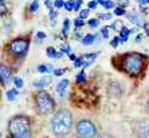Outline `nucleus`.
<instances>
[{"instance_id": "obj_21", "label": "nucleus", "mask_w": 149, "mask_h": 138, "mask_svg": "<svg viewBox=\"0 0 149 138\" xmlns=\"http://www.w3.org/2000/svg\"><path fill=\"white\" fill-rule=\"evenodd\" d=\"M83 26H85V21L83 18H77V19H74V27L75 28H81Z\"/></svg>"}, {"instance_id": "obj_6", "label": "nucleus", "mask_w": 149, "mask_h": 138, "mask_svg": "<svg viewBox=\"0 0 149 138\" xmlns=\"http://www.w3.org/2000/svg\"><path fill=\"white\" fill-rule=\"evenodd\" d=\"M28 47H29V41L28 40H26V39H16V40H13L10 44L9 50H10V52L12 55L22 57V56H24L27 53Z\"/></svg>"}, {"instance_id": "obj_22", "label": "nucleus", "mask_w": 149, "mask_h": 138, "mask_svg": "<svg viewBox=\"0 0 149 138\" xmlns=\"http://www.w3.org/2000/svg\"><path fill=\"white\" fill-rule=\"evenodd\" d=\"M111 17H113V15H111L110 12L100 13V19H102V21H109V19H111Z\"/></svg>"}, {"instance_id": "obj_40", "label": "nucleus", "mask_w": 149, "mask_h": 138, "mask_svg": "<svg viewBox=\"0 0 149 138\" xmlns=\"http://www.w3.org/2000/svg\"><path fill=\"white\" fill-rule=\"evenodd\" d=\"M137 3L139 5H142V6H146V5L149 4V0H137Z\"/></svg>"}, {"instance_id": "obj_46", "label": "nucleus", "mask_w": 149, "mask_h": 138, "mask_svg": "<svg viewBox=\"0 0 149 138\" xmlns=\"http://www.w3.org/2000/svg\"><path fill=\"white\" fill-rule=\"evenodd\" d=\"M147 110H148V113H149V99H148V102H147Z\"/></svg>"}, {"instance_id": "obj_2", "label": "nucleus", "mask_w": 149, "mask_h": 138, "mask_svg": "<svg viewBox=\"0 0 149 138\" xmlns=\"http://www.w3.org/2000/svg\"><path fill=\"white\" fill-rule=\"evenodd\" d=\"M9 132L12 138H31V121L24 115L13 116L9 122Z\"/></svg>"}, {"instance_id": "obj_25", "label": "nucleus", "mask_w": 149, "mask_h": 138, "mask_svg": "<svg viewBox=\"0 0 149 138\" xmlns=\"http://www.w3.org/2000/svg\"><path fill=\"white\" fill-rule=\"evenodd\" d=\"M121 42V39H120V36H114L113 39H111V41H110V45L113 46V47H116Z\"/></svg>"}, {"instance_id": "obj_34", "label": "nucleus", "mask_w": 149, "mask_h": 138, "mask_svg": "<svg viewBox=\"0 0 149 138\" xmlns=\"http://www.w3.org/2000/svg\"><path fill=\"white\" fill-rule=\"evenodd\" d=\"M74 67H75V68L84 67V62H83V60H81V57L80 58H77V60L74 61Z\"/></svg>"}, {"instance_id": "obj_1", "label": "nucleus", "mask_w": 149, "mask_h": 138, "mask_svg": "<svg viewBox=\"0 0 149 138\" xmlns=\"http://www.w3.org/2000/svg\"><path fill=\"white\" fill-rule=\"evenodd\" d=\"M72 126H73V118H72V113L68 109H59L51 120L52 132L57 137L67 136L70 132Z\"/></svg>"}, {"instance_id": "obj_36", "label": "nucleus", "mask_w": 149, "mask_h": 138, "mask_svg": "<svg viewBox=\"0 0 149 138\" xmlns=\"http://www.w3.org/2000/svg\"><path fill=\"white\" fill-rule=\"evenodd\" d=\"M81 0H74V10L75 11H79L80 7H81Z\"/></svg>"}, {"instance_id": "obj_38", "label": "nucleus", "mask_w": 149, "mask_h": 138, "mask_svg": "<svg viewBox=\"0 0 149 138\" xmlns=\"http://www.w3.org/2000/svg\"><path fill=\"white\" fill-rule=\"evenodd\" d=\"M36 38L42 40V39H45L46 38V33H44V32H38L36 33Z\"/></svg>"}, {"instance_id": "obj_18", "label": "nucleus", "mask_w": 149, "mask_h": 138, "mask_svg": "<svg viewBox=\"0 0 149 138\" xmlns=\"http://www.w3.org/2000/svg\"><path fill=\"white\" fill-rule=\"evenodd\" d=\"M124 27H125V26L123 24V22H121V21H115L114 23L110 26V28H111V29H114V31H121Z\"/></svg>"}, {"instance_id": "obj_29", "label": "nucleus", "mask_w": 149, "mask_h": 138, "mask_svg": "<svg viewBox=\"0 0 149 138\" xmlns=\"http://www.w3.org/2000/svg\"><path fill=\"white\" fill-rule=\"evenodd\" d=\"M13 83H15V86H16L17 89H21V87H23V80H22L21 78H16Z\"/></svg>"}, {"instance_id": "obj_20", "label": "nucleus", "mask_w": 149, "mask_h": 138, "mask_svg": "<svg viewBox=\"0 0 149 138\" xmlns=\"http://www.w3.org/2000/svg\"><path fill=\"white\" fill-rule=\"evenodd\" d=\"M86 80V74H85V70H81L79 74L77 75V81L78 83H84Z\"/></svg>"}, {"instance_id": "obj_9", "label": "nucleus", "mask_w": 149, "mask_h": 138, "mask_svg": "<svg viewBox=\"0 0 149 138\" xmlns=\"http://www.w3.org/2000/svg\"><path fill=\"white\" fill-rule=\"evenodd\" d=\"M127 18H129V21H131L132 23L135 26H137V27H144V24H146L139 13H136V12L127 13Z\"/></svg>"}, {"instance_id": "obj_27", "label": "nucleus", "mask_w": 149, "mask_h": 138, "mask_svg": "<svg viewBox=\"0 0 149 138\" xmlns=\"http://www.w3.org/2000/svg\"><path fill=\"white\" fill-rule=\"evenodd\" d=\"M104 9H107V10H109V9H113L114 7V1H111V0H106L104 1V4L102 5Z\"/></svg>"}, {"instance_id": "obj_12", "label": "nucleus", "mask_w": 149, "mask_h": 138, "mask_svg": "<svg viewBox=\"0 0 149 138\" xmlns=\"http://www.w3.org/2000/svg\"><path fill=\"white\" fill-rule=\"evenodd\" d=\"M98 52H93V53H85L81 56V60L84 62V67H88L90 64H92L95 62V60L97 58Z\"/></svg>"}, {"instance_id": "obj_28", "label": "nucleus", "mask_w": 149, "mask_h": 138, "mask_svg": "<svg viewBox=\"0 0 149 138\" xmlns=\"http://www.w3.org/2000/svg\"><path fill=\"white\" fill-rule=\"evenodd\" d=\"M101 35L103 36L104 39H107L108 36H109V28H108V27H103V28L101 29Z\"/></svg>"}, {"instance_id": "obj_39", "label": "nucleus", "mask_w": 149, "mask_h": 138, "mask_svg": "<svg viewBox=\"0 0 149 138\" xmlns=\"http://www.w3.org/2000/svg\"><path fill=\"white\" fill-rule=\"evenodd\" d=\"M56 17H57V12H56L54 9H51V10H50V18H51L52 21H54Z\"/></svg>"}, {"instance_id": "obj_10", "label": "nucleus", "mask_w": 149, "mask_h": 138, "mask_svg": "<svg viewBox=\"0 0 149 138\" xmlns=\"http://www.w3.org/2000/svg\"><path fill=\"white\" fill-rule=\"evenodd\" d=\"M51 81H52V78L46 75V76H42L39 80H35V81L33 83V86L35 87V89H44V87L49 86L51 84Z\"/></svg>"}, {"instance_id": "obj_14", "label": "nucleus", "mask_w": 149, "mask_h": 138, "mask_svg": "<svg viewBox=\"0 0 149 138\" xmlns=\"http://www.w3.org/2000/svg\"><path fill=\"white\" fill-rule=\"evenodd\" d=\"M130 34H131V32H130V29H127L126 27H124L121 31H120V39H121V42L124 44V42H126L127 41V39H129V36H130Z\"/></svg>"}, {"instance_id": "obj_17", "label": "nucleus", "mask_w": 149, "mask_h": 138, "mask_svg": "<svg viewBox=\"0 0 149 138\" xmlns=\"http://www.w3.org/2000/svg\"><path fill=\"white\" fill-rule=\"evenodd\" d=\"M69 27H70L69 18H64V21H63V29H62V33L64 35H67V34L69 33Z\"/></svg>"}, {"instance_id": "obj_33", "label": "nucleus", "mask_w": 149, "mask_h": 138, "mask_svg": "<svg viewBox=\"0 0 149 138\" xmlns=\"http://www.w3.org/2000/svg\"><path fill=\"white\" fill-rule=\"evenodd\" d=\"M65 73V69L64 68H57V69H55L54 70V74L56 75V76H61V75H63Z\"/></svg>"}, {"instance_id": "obj_11", "label": "nucleus", "mask_w": 149, "mask_h": 138, "mask_svg": "<svg viewBox=\"0 0 149 138\" xmlns=\"http://www.w3.org/2000/svg\"><path fill=\"white\" fill-rule=\"evenodd\" d=\"M68 85H69V80H68V79L61 80V81H59V83L57 84V86H56V92H57L61 97H63L64 94H65V90H67V87H68Z\"/></svg>"}, {"instance_id": "obj_42", "label": "nucleus", "mask_w": 149, "mask_h": 138, "mask_svg": "<svg viewBox=\"0 0 149 138\" xmlns=\"http://www.w3.org/2000/svg\"><path fill=\"white\" fill-rule=\"evenodd\" d=\"M51 4H52V3L50 1V0H45V5H46V6L49 7V9H50V10L52 9V5H51Z\"/></svg>"}, {"instance_id": "obj_41", "label": "nucleus", "mask_w": 149, "mask_h": 138, "mask_svg": "<svg viewBox=\"0 0 149 138\" xmlns=\"http://www.w3.org/2000/svg\"><path fill=\"white\" fill-rule=\"evenodd\" d=\"M97 138H113L110 135H108V133H101V135H98L97 136Z\"/></svg>"}, {"instance_id": "obj_5", "label": "nucleus", "mask_w": 149, "mask_h": 138, "mask_svg": "<svg viewBox=\"0 0 149 138\" xmlns=\"http://www.w3.org/2000/svg\"><path fill=\"white\" fill-rule=\"evenodd\" d=\"M77 133L81 138H93L97 136V127L90 120H80L77 123Z\"/></svg>"}, {"instance_id": "obj_3", "label": "nucleus", "mask_w": 149, "mask_h": 138, "mask_svg": "<svg viewBox=\"0 0 149 138\" xmlns=\"http://www.w3.org/2000/svg\"><path fill=\"white\" fill-rule=\"evenodd\" d=\"M144 63H146V60L142 55L132 52V53H129L124 57L123 69L129 75L137 76L138 74H141V71L143 70Z\"/></svg>"}, {"instance_id": "obj_35", "label": "nucleus", "mask_w": 149, "mask_h": 138, "mask_svg": "<svg viewBox=\"0 0 149 138\" xmlns=\"http://www.w3.org/2000/svg\"><path fill=\"white\" fill-rule=\"evenodd\" d=\"M61 52L62 53H70V46L69 45H62Z\"/></svg>"}, {"instance_id": "obj_47", "label": "nucleus", "mask_w": 149, "mask_h": 138, "mask_svg": "<svg viewBox=\"0 0 149 138\" xmlns=\"http://www.w3.org/2000/svg\"><path fill=\"white\" fill-rule=\"evenodd\" d=\"M1 6H3V7L5 6V0H1Z\"/></svg>"}, {"instance_id": "obj_7", "label": "nucleus", "mask_w": 149, "mask_h": 138, "mask_svg": "<svg viewBox=\"0 0 149 138\" xmlns=\"http://www.w3.org/2000/svg\"><path fill=\"white\" fill-rule=\"evenodd\" d=\"M135 133L137 138H148L149 137V120L147 119L138 120L135 126Z\"/></svg>"}, {"instance_id": "obj_48", "label": "nucleus", "mask_w": 149, "mask_h": 138, "mask_svg": "<svg viewBox=\"0 0 149 138\" xmlns=\"http://www.w3.org/2000/svg\"><path fill=\"white\" fill-rule=\"evenodd\" d=\"M148 26H149V23H148Z\"/></svg>"}, {"instance_id": "obj_24", "label": "nucleus", "mask_w": 149, "mask_h": 138, "mask_svg": "<svg viewBox=\"0 0 149 138\" xmlns=\"http://www.w3.org/2000/svg\"><path fill=\"white\" fill-rule=\"evenodd\" d=\"M125 13H126L125 9L121 7V6H118V7L114 9V15H116V16H123V15H125Z\"/></svg>"}, {"instance_id": "obj_44", "label": "nucleus", "mask_w": 149, "mask_h": 138, "mask_svg": "<svg viewBox=\"0 0 149 138\" xmlns=\"http://www.w3.org/2000/svg\"><path fill=\"white\" fill-rule=\"evenodd\" d=\"M144 29H146V33H147V35L149 36V26H148V24H144Z\"/></svg>"}, {"instance_id": "obj_31", "label": "nucleus", "mask_w": 149, "mask_h": 138, "mask_svg": "<svg viewBox=\"0 0 149 138\" xmlns=\"http://www.w3.org/2000/svg\"><path fill=\"white\" fill-rule=\"evenodd\" d=\"M98 1H97V0H91V1H88V4H87V6H88V9H96V7H97L98 6Z\"/></svg>"}, {"instance_id": "obj_32", "label": "nucleus", "mask_w": 149, "mask_h": 138, "mask_svg": "<svg viewBox=\"0 0 149 138\" xmlns=\"http://www.w3.org/2000/svg\"><path fill=\"white\" fill-rule=\"evenodd\" d=\"M65 3L63 1V0H56V1L54 3V6L56 7V9H61V7H64Z\"/></svg>"}, {"instance_id": "obj_8", "label": "nucleus", "mask_w": 149, "mask_h": 138, "mask_svg": "<svg viewBox=\"0 0 149 138\" xmlns=\"http://www.w3.org/2000/svg\"><path fill=\"white\" fill-rule=\"evenodd\" d=\"M0 76H1L3 85L7 84L11 79V70H10L9 67H6L5 64H1V67H0Z\"/></svg>"}, {"instance_id": "obj_23", "label": "nucleus", "mask_w": 149, "mask_h": 138, "mask_svg": "<svg viewBox=\"0 0 149 138\" xmlns=\"http://www.w3.org/2000/svg\"><path fill=\"white\" fill-rule=\"evenodd\" d=\"M64 9H65L67 11H72V10H74V0H68V1H65Z\"/></svg>"}, {"instance_id": "obj_16", "label": "nucleus", "mask_w": 149, "mask_h": 138, "mask_svg": "<svg viewBox=\"0 0 149 138\" xmlns=\"http://www.w3.org/2000/svg\"><path fill=\"white\" fill-rule=\"evenodd\" d=\"M46 55H47L50 58H57V57H61V56H62V53H58L57 51H56V49L51 47V46L46 49Z\"/></svg>"}, {"instance_id": "obj_45", "label": "nucleus", "mask_w": 149, "mask_h": 138, "mask_svg": "<svg viewBox=\"0 0 149 138\" xmlns=\"http://www.w3.org/2000/svg\"><path fill=\"white\" fill-rule=\"evenodd\" d=\"M142 36H143V35H142V34H139V35H138V36H137V39H136V41H139V40H141V39H142Z\"/></svg>"}, {"instance_id": "obj_30", "label": "nucleus", "mask_w": 149, "mask_h": 138, "mask_svg": "<svg viewBox=\"0 0 149 138\" xmlns=\"http://www.w3.org/2000/svg\"><path fill=\"white\" fill-rule=\"evenodd\" d=\"M38 9H39V1H38V0H34V1L31 4V11L35 12Z\"/></svg>"}, {"instance_id": "obj_37", "label": "nucleus", "mask_w": 149, "mask_h": 138, "mask_svg": "<svg viewBox=\"0 0 149 138\" xmlns=\"http://www.w3.org/2000/svg\"><path fill=\"white\" fill-rule=\"evenodd\" d=\"M88 13H90V12H88V10H81L80 13H79V17L84 19V18H86L88 16Z\"/></svg>"}, {"instance_id": "obj_43", "label": "nucleus", "mask_w": 149, "mask_h": 138, "mask_svg": "<svg viewBox=\"0 0 149 138\" xmlns=\"http://www.w3.org/2000/svg\"><path fill=\"white\" fill-rule=\"evenodd\" d=\"M69 58H70V61H75L78 57H77L75 55H74V53H70V55H69Z\"/></svg>"}, {"instance_id": "obj_19", "label": "nucleus", "mask_w": 149, "mask_h": 138, "mask_svg": "<svg viewBox=\"0 0 149 138\" xmlns=\"http://www.w3.org/2000/svg\"><path fill=\"white\" fill-rule=\"evenodd\" d=\"M87 24H88V27H90L91 29H95V28H97L98 27V19L97 18H91L90 21L87 22Z\"/></svg>"}, {"instance_id": "obj_13", "label": "nucleus", "mask_w": 149, "mask_h": 138, "mask_svg": "<svg viewBox=\"0 0 149 138\" xmlns=\"http://www.w3.org/2000/svg\"><path fill=\"white\" fill-rule=\"evenodd\" d=\"M96 40V34H86L85 36H83V39H81V42L84 44V45L88 46V45H92Z\"/></svg>"}, {"instance_id": "obj_26", "label": "nucleus", "mask_w": 149, "mask_h": 138, "mask_svg": "<svg viewBox=\"0 0 149 138\" xmlns=\"http://www.w3.org/2000/svg\"><path fill=\"white\" fill-rule=\"evenodd\" d=\"M38 70H39V73H49V71L51 70V68H50V65H46V64H41V65H39Z\"/></svg>"}, {"instance_id": "obj_15", "label": "nucleus", "mask_w": 149, "mask_h": 138, "mask_svg": "<svg viewBox=\"0 0 149 138\" xmlns=\"http://www.w3.org/2000/svg\"><path fill=\"white\" fill-rule=\"evenodd\" d=\"M17 96H18V91L16 89H11V90H9V91L6 92L7 101H15V99L17 98Z\"/></svg>"}, {"instance_id": "obj_4", "label": "nucleus", "mask_w": 149, "mask_h": 138, "mask_svg": "<svg viewBox=\"0 0 149 138\" xmlns=\"http://www.w3.org/2000/svg\"><path fill=\"white\" fill-rule=\"evenodd\" d=\"M36 108H38V112L42 115H47L51 114L55 110V102L52 99V97L45 91H40L36 96Z\"/></svg>"}]
</instances>
